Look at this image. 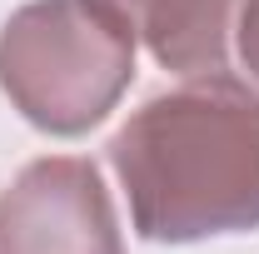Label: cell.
Masks as SVG:
<instances>
[{"mask_svg": "<svg viewBox=\"0 0 259 254\" xmlns=\"http://www.w3.org/2000/svg\"><path fill=\"white\" fill-rule=\"evenodd\" d=\"M110 164L150 244L259 229V95L234 75L185 80L120 125Z\"/></svg>", "mask_w": 259, "mask_h": 254, "instance_id": "cell-1", "label": "cell"}, {"mask_svg": "<svg viewBox=\"0 0 259 254\" xmlns=\"http://www.w3.org/2000/svg\"><path fill=\"white\" fill-rule=\"evenodd\" d=\"M0 254H125L100 170L80 155L25 164L0 190Z\"/></svg>", "mask_w": 259, "mask_h": 254, "instance_id": "cell-3", "label": "cell"}, {"mask_svg": "<svg viewBox=\"0 0 259 254\" xmlns=\"http://www.w3.org/2000/svg\"><path fill=\"white\" fill-rule=\"evenodd\" d=\"M135 40L95 0H35L0 30V90L45 135H85L135 80Z\"/></svg>", "mask_w": 259, "mask_h": 254, "instance_id": "cell-2", "label": "cell"}, {"mask_svg": "<svg viewBox=\"0 0 259 254\" xmlns=\"http://www.w3.org/2000/svg\"><path fill=\"white\" fill-rule=\"evenodd\" d=\"M244 0H135V35L180 80L229 75Z\"/></svg>", "mask_w": 259, "mask_h": 254, "instance_id": "cell-4", "label": "cell"}, {"mask_svg": "<svg viewBox=\"0 0 259 254\" xmlns=\"http://www.w3.org/2000/svg\"><path fill=\"white\" fill-rule=\"evenodd\" d=\"M234 60L239 70L259 85V0L239 5V25H234Z\"/></svg>", "mask_w": 259, "mask_h": 254, "instance_id": "cell-5", "label": "cell"}]
</instances>
